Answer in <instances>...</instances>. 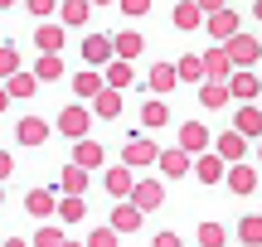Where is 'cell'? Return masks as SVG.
Returning <instances> with one entry per match:
<instances>
[{
	"mask_svg": "<svg viewBox=\"0 0 262 247\" xmlns=\"http://www.w3.org/2000/svg\"><path fill=\"white\" fill-rule=\"evenodd\" d=\"M228 92H233V102H253L262 92V78L253 68H233V78H228Z\"/></svg>",
	"mask_w": 262,
	"mask_h": 247,
	"instance_id": "e0dca14e",
	"label": "cell"
},
{
	"mask_svg": "<svg viewBox=\"0 0 262 247\" xmlns=\"http://www.w3.org/2000/svg\"><path fill=\"white\" fill-rule=\"evenodd\" d=\"M63 39H68V29L58 24V19H54V24L44 19V24L34 29V44H39V54H58V48H63Z\"/></svg>",
	"mask_w": 262,
	"mask_h": 247,
	"instance_id": "4316f807",
	"label": "cell"
},
{
	"mask_svg": "<svg viewBox=\"0 0 262 247\" xmlns=\"http://www.w3.org/2000/svg\"><path fill=\"white\" fill-rule=\"evenodd\" d=\"M224 175H228V160H224L219 151L194 155V180H199V184H224Z\"/></svg>",
	"mask_w": 262,
	"mask_h": 247,
	"instance_id": "4fadbf2b",
	"label": "cell"
},
{
	"mask_svg": "<svg viewBox=\"0 0 262 247\" xmlns=\"http://www.w3.org/2000/svg\"><path fill=\"white\" fill-rule=\"evenodd\" d=\"M150 5H156V0H117V10H122V15H131V19H141Z\"/></svg>",
	"mask_w": 262,
	"mask_h": 247,
	"instance_id": "60d3db41",
	"label": "cell"
},
{
	"mask_svg": "<svg viewBox=\"0 0 262 247\" xmlns=\"http://www.w3.org/2000/svg\"><path fill=\"white\" fill-rule=\"evenodd\" d=\"M204 78H214V83H228V78H233V58H228L224 44H214L204 54Z\"/></svg>",
	"mask_w": 262,
	"mask_h": 247,
	"instance_id": "603a6c76",
	"label": "cell"
},
{
	"mask_svg": "<svg viewBox=\"0 0 262 247\" xmlns=\"http://www.w3.org/2000/svg\"><path fill=\"white\" fill-rule=\"evenodd\" d=\"M150 247H185V238H180V233H156V238H150Z\"/></svg>",
	"mask_w": 262,
	"mask_h": 247,
	"instance_id": "b9f144b4",
	"label": "cell"
},
{
	"mask_svg": "<svg viewBox=\"0 0 262 247\" xmlns=\"http://www.w3.org/2000/svg\"><path fill=\"white\" fill-rule=\"evenodd\" d=\"M54 131L68 136V141H83V136L93 131V107H83V102L63 107V112H58V121H54Z\"/></svg>",
	"mask_w": 262,
	"mask_h": 247,
	"instance_id": "6da1fadb",
	"label": "cell"
},
{
	"mask_svg": "<svg viewBox=\"0 0 262 247\" xmlns=\"http://www.w3.org/2000/svg\"><path fill=\"white\" fill-rule=\"evenodd\" d=\"M156 170H160V180H185V175L194 170V155H189L185 145H160Z\"/></svg>",
	"mask_w": 262,
	"mask_h": 247,
	"instance_id": "7a4b0ae2",
	"label": "cell"
},
{
	"mask_svg": "<svg viewBox=\"0 0 262 247\" xmlns=\"http://www.w3.org/2000/svg\"><path fill=\"white\" fill-rule=\"evenodd\" d=\"M175 68H180V83H194V87L204 83V54H185Z\"/></svg>",
	"mask_w": 262,
	"mask_h": 247,
	"instance_id": "d590c367",
	"label": "cell"
},
{
	"mask_svg": "<svg viewBox=\"0 0 262 247\" xmlns=\"http://www.w3.org/2000/svg\"><path fill=\"white\" fill-rule=\"evenodd\" d=\"M238 242L243 247H262V213H248V218H238Z\"/></svg>",
	"mask_w": 262,
	"mask_h": 247,
	"instance_id": "d6a6232c",
	"label": "cell"
},
{
	"mask_svg": "<svg viewBox=\"0 0 262 247\" xmlns=\"http://www.w3.org/2000/svg\"><path fill=\"white\" fill-rule=\"evenodd\" d=\"M214 151L224 155L228 165H238V160H243V155H248V136L228 126V131H219V136H214Z\"/></svg>",
	"mask_w": 262,
	"mask_h": 247,
	"instance_id": "d6986e66",
	"label": "cell"
},
{
	"mask_svg": "<svg viewBox=\"0 0 262 247\" xmlns=\"http://www.w3.org/2000/svg\"><path fill=\"white\" fill-rule=\"evenodd\" d=\"M10 73H19V48L15 44H0V83H5Z\"/></svg>",
	"mask_w": 262,
	"mask_h": 247,
	"instance_id": "f35d334b",
	"label": "cell"
},
{
	"mask_svg": "<svg viewBox=\"0 0 262 247\" xmlns=\"http://www.w3.org/2000/svg\"><path fill=\"white\" fill-rule=\"evenodd\" d=\"M112 58H117L112 34H88V39H83V63H88V68H107Z\"/></svg>",
	"mask_w": 262,
	"mask_h": 247,
	"instance_id": "9c48e42d",
	"label": "cell"
},
{
	"mask_svg": "<svg viewBox=\"0 0 262 247\" xmlns=\"http://www.w3.org/2000/svg\"><path fill=\"white\" fill-rule=\"evenodd\" d=\"M175 145H185L189 155H204V151H214V131H209L204 121H185L180 126V141Z\"/></svg>",
	"mask_w": 262,
	"mask_h": 247,
	"instance_id": "8fae6325",
	"label": "cell"
},
{
	"mask_svg": "<svg viewBox=\"0 0 262 247\" xmlns=\"http://www.w3.org/2000/svg\"><path fill=\"white\" fill-rule=\"evenodd\" d=\"M160 160V145L150 141V136H131V141L122 145V165H131V170H146V165Z\"/></svg>",
	"mask_w": 262,
	"mask_h": 247,
	"instance_id": "5b68a950",
	"label": "cell"
},
{
	"mask_svg": "<svg viewBox=\"0 0 262 247\" xmlns=\"http://www.w3.org/2000/svg\"><path fill=\"white\" fill-rule=\"evenodd\" d=\"M224 184H228V189L238 194V199H248V194L257 189V170H253V165H243V160H238V165H228Z\"/></svg>",
	"mask_w": 262,
	"mask_h": 247,
	"instance_id": "7402d4cb",
	"label": "cell"
},
{
	"mask_svg": "<svg viewBox=\"0 0 262 247\" xmlns=\"http://www.w3.org/2000/svg\"><path fill=\"white\" fill-rule=\"evenodd\" d=\"M5 92L15 97V102H29V97L39 92V78H34V68H19V73H10V78H5Z\"/></svg>",
	"mask_w": 262,
	"mask_h": 247,
	"instance_id": "cb8c5ba5",
	"label": "cell"
},
{
	"mask_svg": "<svg viewBox=\"0 0 262 247\" xmlns=\"http://www.w3.org/2000/svg\"><path fill=\"white\" fill-rule=\"evenodd\" d=\"M257 165H262V136H257Z\"/></svg>",
	"mask_w": 262,
	"mask_h": 247,
	"instance_id": "f907efd6",
	"label": "cell"
},
{
	"mask_svg": "<svg viewBox=\"0 0 262 247\" xmlns=\"http://www.w3.org/2000/svg\"><path fill=\"white\" fill-rule=\"evenodd\" d=\"M93 5H117V0H93Z\"/></svg>",
	"mask_w": 262,
	"mask_h": 247,
	"instance_id": "816d5d0a",
	"label": "cell"
},
{
	"mask_svg": "<svg viewBox=\"0 0 262 247\" xmlns=\"http://www.w3.org/2000/svg\"><path fill=\"white\" fill-rule=\"evenodd\" d=\"M25 213L29 218H39V223H49L58 213V189H44V184H34V189L25 194Z\"/></svg>",
	"mask_w": 262,
	"mask_h": 247,
	"instance_id": "ba28073f",
	"label": "cell"
},
{
	"mask_svg": "<svg viewBox=\"0 0 262 247\" xmlns=\"http://www.w3.org/2000/svg\"><path fill=\"white\" fill-rule=\"evenodd\" d=\"M141 126H146V131H160V126H170V107H165V97L150 92V102L141 107Z\"/></svg>",
	"mask_w": 262,
	"mask_h": 247,
	"instance_id": "f1b7e54d",
	"label": "cell"
},
{
	"mask_svg": "<svg viewBox=\"0 0 262 247\" xmlns=\"http://www.w3.org/2000/svg\"><path fill=\"white\" fill-rule=\"evenodd\" d=\"M253 19H257V24H262V0H257V5H253Z\"/></svg>",
	"mask_w": 262,
	"mask_h": 247,
	"instance_id": "7dc6e473",
	"label": "cell"
},
{
	"mask_svg": "<svg viewBox=\"0 0 262 247\" xmlns=\"http://www.w3.org/2000/svg\"><path fill=\"white\" fill-rule=\"evenodd\" d=\"M88 184H93V170H83V165L68 160L63 170H58V184H54V189L58 194H88Z\"/></svg>",
	"mask_w": 262,
	"mask_h": 247,
	"instance_id": "ac0fdd59",
	"label": "cell"
},
{
	"mask_svg": "<svg viewBox=\"0 0 262 247\" xmlns=\"http://www.w3.org/2000/svg\"><path fill=\"white\" fill-rule=\"evenodd\" d=\"M257 78H262V73H257Z\"/></svg>",
	"mask_w": 262,
	"mask_h": 247,
	"instance_id": "9f6ffc18",
	"label": "cell"
},
{
	"mask_svg": "<svg viewBox=\"0 0 262 247\" xmlns=\"http://www.w3.org/2000/svg\"><path fill=\"white\" fill-rule=\"evenodd\" d=\"M34 78H39V83H58V78H63V58H58V54H39Z\"/></svg>",
	"mask_w": 262,
	"mask_h": 247,
	"instance_id": "8d00e7d4",
	"label": "cell"
},
{
	"mask_svg": "<svg viewBox=\"0 0 262 247\" xmlns=\"http://www.w3.org/2000/svg\"><path fill=\"white\" fill-rule=\"evenodd\" d=\"M107 223H112V228L122 233V238H131V233H141L146 213H141V209H136L131 199H117V204H112V218H107Z\"/></svg>",
	"mask_w": 262,
	"mask_h": 247,
	"instance_id": "30bf717a",
	"label": "cell"
},
{
	"mask_svg": "<svg viewBox=\"0 0 262 247\" xmlns=\"http://www.w3.org/2000/svg\"><path fill=\"white\" fill-rule=\"evenodd\" d=\"M10 175H15V155H10V151H0V184H5Z\"/></svg>",
	"mask_w": 262,
	"mask_h": 247,
	"instance_id": "7bdbcfd3",
	"label": "cell"
},
{
	"mask_svg": "<svg viewBox=\"0 0 262 247\" xmlns=\"http://www.w3.org/2000/svg\"><path fill=\"white\" fill-rule=\"evenodd\" d=\"M102 78H107V87H131L136 83V68H131L126 58H112V63L102 68Z\"/></svg>",
	"mask_w": 262,
	"mask_h": 247,
	"instance_id": "1f68e13d",
	"label": "cell"
},
{
	"mask_svg": "<svg viewBox=\"0 0 262 247\" xmlns=\"http://www.w3.org/2000/svg\"><path fill=\"white\" fill-rule=\"evenodd\" d=\"M170 24H175L180 34H194V29H204V10H199L194 0H175V10H170Z\"/></svg>",
	"mask_w": 262,
	"mask_h": 247,
	"instance_id": "9a60e30c",
	"label": "cell"
},
{
	"mask_svg": "<svg viewBox=\"0 0 262 247\" xmlns=\"http://www.w3.org/2000/svg\"><path fill=\"white\" fill-rule=\"evenodd\" d=\"M194 5H199V10H204V15H214V10H224V5H228V0H194Z\"/></svg>",
	"mask_w": 262,
	"mask_h": 247,
	"instance_id": "ee69618b",
	"label": "cell"
},
{
	"mask_svg": "<svg viewBox=\"0 0 262 247\" xmlns=\"http://www.w3.org/2000/svg\"><path fill=\"white\" fill-rule=\"evenodd\" d=\"M10 102H15V97H10V92H5V83H0V112H5Z\"/></svg>",
	"mask_w": 262,
	"mask_h": 247,
	"instance_id": "bcb514c9",
	"label": "cell"
},
{
	"mask_svg": "<svg viewBox=\"0 0 262 247\" xmlns=\"http://www.w3.org/2000/svg\"><path fill=\"white\" fill-rule=\"evenodd\" d=\"M117 238H122V233H117V228H112V223H97V228H93V233H88V238H83V242H88V247H117Z\"/></svg>",
	"mask_w": 262,
	"mask_h": 247,
	"instance_id": "74e56055",
	"label": "cell"
},
{
	"mask_svg": "<svg viewBox=\"0 0 262 247\" xmlns=\"http://www.w3.org/2000/svg\"><path fill=\"white\" fill-rule=\"evenodd\" d=\"M25 10H29L34 19H54V15H58V0H25Z\"/></svg>",
	"mask_w": 262,
	"mask_h": 247,
	"instance_id": "ab89813d",
	"label": "cell"
},
{
	"mask_svg": "<svg viewBox=\"0 0 262 247\" xmlns=\"http://www.w3.org/2000/svg\"><path fill=\"white\" fill-rule=\"evenodd\" d=\"M58 223H83L88 218V199L83 194H58V213H54Z\"/></svg>",
	"mask_w": 262,
	"mask_h": 247,
	"instance_id": "f546056e",
	"label": "cell"
},
{
	"mask_svg": "<svg viewBox=\"0 0 262 247\" xmlns=\"http://www.w3.org/2000/svg\"><path fill=\"white\" fill-rule=\"evenodd\" d=\"M228 102H233L228 83H214V78H204V83H199V107H204V112H224Z\"/></svg>",
	"mask_w": 262,
	"mask_h": 247,
	"instance_id": "44dd1931",
	"label": "cell"
},
{
	"mask_svg": "<svg viewBox=\"0 0 262 247\" xmlns=\"http://www.w3.org/2000/svg\"><path fill=\"white\" fill-rule=\"evenodd\" d=\"M0 204H5V184H0Z\"/></svg>",
	"mask_w": 262,
	"mask_h": 247,
	"instance_id": "f5cc1de1",
	"label": "cell"
},
{
	"mask_svg": "<svg viewBox=\"0 0 262 247\" xmlns=\"http://www.w3.org/2000/svg\"><path fill=\"white\" fill-rule=\"evenodd\" d=\"M233 131H243L248 141H257V136H262V107L243 102V107H238V116H233Z\"/></svg>",
	"mask_w": 262,
	"mask_h": 247,
	"instance_id": "83f0119b",
	"label": "cell"
},
{
	"mask_svg": "<svg viewBox=\"0 0 262 247\" xmlns=\"http://www.w3.org/2000/svg\"><path fill=\"white\" fill-rule=\"evenodd\" d=\"M93 116H102V121H117V116H122V87H102V92L93 97Z\"/></svg>",
	"mask_w": 262,
	"mask_h": 247,
	"instance_id": "484cf974",
	"label": "cell"
},
{
	"mask_svg": "<svg viewBox=\"0 0 262 247\" xmlns=\"http://www.w3.org/2000/svg\"><path fill=\"white\" fill-rule=\"evenodd\" d=\"M0 44H5V39H0Z\"/></svg>",
	"mask_w": 262,
	"mask_h": 247,
	"instance_id": "db71d44e",
	"label": "cell"
},
{
	"mask_svg": "<svg viewBox=\"0 0 262 247\" xmlns=\"http://www.w3.org/2000/svg\"><path fill=\"white\" fill-rule=\"evenodd\" d=\"M131 204H136L141 213H156L160 204H165V184H160V180H136V189H131Z\"/></svg>",
	"mask_w": 262,
	"mask_h": 247,
	"instance_id": "5bb4252c",
	"label": "cell"
},
{
	"mask_svg": "<svg viewBox=\"0 0 262 247\" xmlns=\"http://www.w3.org/2000/svg\"><path fill=\"white\" fill-rule=\"evenodd\" d=\"M224 48H228V58H233V68H257L262 63V39L257 34H243V29H238Z\"/></svg>",
	"mask_w": 262,
	"mask_h": 247,
	"instance_id": "3957f363",
	"label": "cell"
},
{
	"mask_svg": "<svg viewBox=\"0 0 262 247\" xmlns=\"http://www.w3.org/2000/svg\"><path fill=\"white\" fill-rule=\"evenodd\" d=\"M146 87H150L156 97L175 92V87H180V68H175V63H156V68H150V78H146Z\"/></svg>",
	"mask_w": 262,
	"mask_h": 247,
	"instance_id": "d4e9b609",
	"label": "cell"
},
{
	"mask_svg": "<svg viewBox=\"0 0 262 247\" xmlns=\"http://www.w3.org/2000/svg\"><path fill=\"white\" fill-rule=\"evenodd\" d=\"M73 165H83V170H107V145L93 141V136L73 141Z\"/></svg>",
	"mask_w": 262,
	"mask_h": 247,
	"instance_id": "7c38bea8",
	"label": "cell"
},
{
	"mask_svg": "<svg viewBox=\"0 0 262 247\" xmlns=\"http://www.w3.org/2000/svg\"><path fill=\"white\" fill-rule=\"evenodd\" d=\"M49 136H54V126H49L44 116H19V121H15V141H19V145H29V151L49 145Z\"/></svg>",
	"mask_w": 262,
	"mask_h": 247,
	"instance_id": "52a82bcc",
	"label": "cell"
},
{
	"mask_svg": "<svg viewBox=\"0 0 262 247\" xmlns=\"http://www.w3.org/2000/svg\"><path fill=\"white\" fill-rule=\"evenodd\" d=\"M34 247H63L68 238H63V228H58V218H49V223H39L34 228V238H29Z\"/></svg>",
	"mask_w": 262,
	"mask_h": 247,
	"instance_id": "e575fe53",
	"label": "cell"
},
{
	"mask_svg": "<svg viewBox=\"0 0 262 247\" xmlns=\"http://www.w3.org/2000/svg\"><path fill=\"white\" fill-rule=\"evenodd\" d=\"M5 247H34L29 238H5Z\"/></svg>",
	"mask_w": 262,
	"mask_h": 247,
	"instance_id": "f6af8a7d",
	"label": "cell"
},
{
	"mask_svg": "<svg viewBox=\"0 0 262 247\" xmlns=\"http://www.w3.org/2000/svg\"><path fill=\"white\" fill-rule=\"evenodd\" d=\"M0 247H5V242H0Z\"/></svg>",
	"mask_w": 262,
	"mask_h": 247,
	"instance_id": "11a10c76",
	"label": "cell"
},
{
	"mask_svg": "<svg viewBox=\"0 0 262 247\" xmlns=\"http://www.w3.org/2000/svg\"><path fill=\"white\" fill-rule=\"evenodd\" d=\"M194 242L199 247H228V228H224V223H199V228H194Z\"/></svg>",
	"mask_w": 262,
	"mask_h": 247,
	"instance_id": "836d02e7",
	"label": "cell"
},
{
	"mask_svg": "<svg viewBox=\"0 0 262 247\" xmlns=\"http://www.w3.org/2000/svg\"><path fill=\"white\" fill-rule=\"evenodd\" d=\"M102 87H107L102 68H78V73H73V97H78V102H93Z\"/></svg>",
	"mask_w": 262,
	"mask_h": 247,
	"instance_id": "2e32d148",
	"label": "cell"
},
{
	"mask_svg": "<svg viewBox=\"0 0 262 247\" xmlns=\"http://www.w3.org/2000/svg\"><path fill=\"white\" fill-rule=\"evenodd\" d=\"M93 19V0H58V24L63 29H83Z\"/></svg>",
	"mask_w": 262,
	"mask_h": 247,
	"instance_id": "ffe728a7",
	"label": "cell"
},
{
	"mask_svg": "<svg viewBox=\"0 0 262 247\" xmlns=\"http://www.w3.org/2000/svg\"><path fill=\"white\" fill-rule=\"evenodd\" d=\"M112 44H117V58L136 63V58H141V48H146V39H141L136 29H117V34H112Z\"/></svg>",
	"mask_w": 262,
	"mask_h": 247,
	"instance_id": "4dcf8cb0",
	"label": "cell"
},
{
	"mask_svg": "<svg viewBox=\"0 0 262 247\" xmlns=\"http://www.w3.org/2000/svg\"><path fill=\"white\" fill-rule=\"evenodd\" d=\"M63 247H88V242H73V238H68V242H63Z\"/></svg>",
	"mask_w": 262,
	"mask_h": 247,
	"instance_id": "681fc988",
	"label": "cell"
},
{
	"mask_svg": "<svg viewBox=\"0 0 262 247\" xmlns=\"http://www.w3.org/2000/svg\"><path fill=\"white\" fill-rule=\"evenodd\" d=\"M238 29H243V19H238V10H228V5L214 10V15H204V34L214 39V44H228Z\"/></svg>",
	"mask_w": 262,
	"mask_h": 247,
	"instance_id": "277c9868",
	"label": "cell"
},
{
	"mask_svg": "<svg viewBox=\"0 0 262 247\" xmlns=\"http://www.w3.org/2000/svg\"><path fill=\"white\" fill-rule=\"evenodd\" d=\"M102 189L112 194V204H117V199H131V189H136V170L122 165V160L107 165V170H102Z\"/></svg>",
	"mask_w": 262,
	"mask_h": 247,
	"instance_id": "8992f818",
	"label": "cell"
},
{
	"mask_svg": "<svg viewBox=\"0 0 262 247\" xmlns=\"http://www.w3.org/2000/svg\"><path fill=\"white\" fill-rule=\"evenodd\" d=\"M10 5H19V0H0V10H10Z\"/></svg>",
	"mask_w": 262,
	"mask_h": 247,
	"instance_id": "c3c4849f",
	"label": "cell"
}]
</instances>
